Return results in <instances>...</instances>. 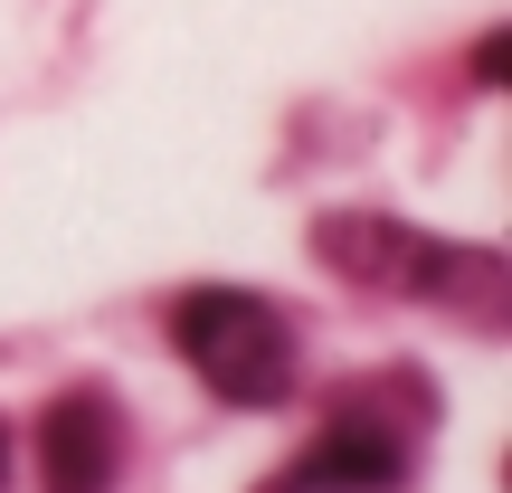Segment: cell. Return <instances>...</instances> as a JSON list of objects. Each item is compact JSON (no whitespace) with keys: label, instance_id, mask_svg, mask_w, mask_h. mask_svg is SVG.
Instances as JSON below:
<instances>
[{"label":"cell","instance_id":"1","mask_svg":"<svg viewBox=\"0 0 512 493\" xmlns=\"http://www.w3.org/2000/svg\"><path fill=\"white\" fill-rule=\"evenodd\" d=\"M171 342H181V361L200 370L228 408H275L294 389V332H285V313H275L266 294H247V285L181 294Z\"/></svg>","mask_w":512,"mask_h":493},{"label":"cell","instance_id":"2","mask_svg":"<svg viewBox=\"0 0 512 493\" xmlns=\"http://www.w3.org/2000/svg\"><path fill=\"white\" fill-rule=\"evenodd\" d=\"M323 256L342 275H361V285L427 294V304H437L446 275H484V266H494V256H475V247H427V238H408V228H389V219H332L323 228Z\"/></svg>","mask_w":512,"mask_h":493},{"label":"cell","instance_id":"4","mask_svg":"<svg viewBox=\"0 0 512 493\" xmlns=\"http://www.w3.org/2000/svg\"><path fill=\"white\" fill-rule=\"evenodd\" d=\"M399 475H408V446L389 437V427L342 418V427H323V437L304 446V465H294L275 493H389Z\"/></svg>","mask_w":512,"mask_h":493},{"label":"cell","instance_id":"6","mask_svg":"<svg viewBox=\"0 0 512 493\" xmlns=\"http://www.w3.org/2000/svg\"><path fill=\"white\" fill-rule=\"evenodd\" d=\"M0 475H10V437H0Z\"/></svg>","mask_w":512,"mask_h":493},{"label":"cell","instance_id":"3","mask_svg":"<svg viewBox=\"0 0 512 493\" xmlns=\"http://www.w3.org/2000/svg\"><path fill=\"white\" fill-rule=\"evenodd\" d=\"M38 475H48V493H114V475H124V418H114L105 389H76V399L48 408Z\"/></svg>","mask_w":512,"mask_h":493},{"label":"cell","instance_id":"5","mask_svg":"<svg viewBox=\"0 0 512 493\" xmlns=\"http://www.w3.org/2000/svg\"><path fill=\"white\" fill-rule=\"evenodd\" d=\"M503 67H512V38L494 29V38H484V48H475V76H484V86H503Z\"/></svg>","mask_w":512,"mask_h":493}]
</instances>
